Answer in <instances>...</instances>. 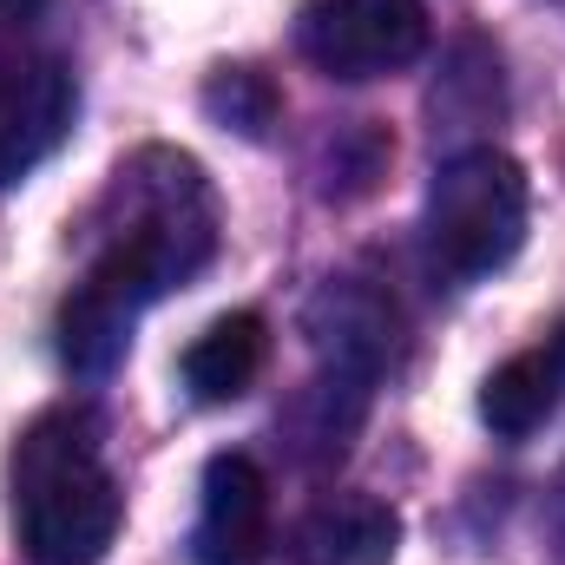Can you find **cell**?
<instances>
[{
    "label": "cell",
    "instance_id": "3",
    "mask_svg": "<svg viewBox=\"0 0 565 565\" xmlns=\"http://www.w3.org/2000/svg\"><path fill=\"white\" fill-rule=\"evenodd\" d=\"M526 171L500 145L454 151L427 184V250L447 277H493L526 244Z\"/></svg>",
    "mask_w": 565,
    "mask_h": 565
},
{
    "label": "cell",
    "instance_id": "6",
    "mask_svg": "<svg viewBox=\"0 0 565 565\" xmlns=\"http://www.w3.org/2000/svg\"><path fill=\"white\" fill-rule=\"evenodd\" d=\"M270 553V480L250 454H217L204 467V500H198V565H264Z\"/></svg>",
    "mask_w": 565,
    "mask_h": 565
},
{
    "label": "cell",
    "instance_id": "5",
    "mask_svg": "<svg viewBox=\"0 0 565 565\" xmlns=\"http://www.w3.org/2000/svg\"><path fill=\"white\" fill-rule=\"evenodd\" d=\"M79 113V86L53 53H0V191L40 171Z\"/></svg>",
    "mask_w": 565,
    "mask_h": 565
},
{
    "label": "cell",
    "instance_id": "1",
    "mask_svg": "<svg viewBox=\"0 0 565 565\" xmlns=\"http://www.w3.org/2000/svg\"><path fill=\"white\" fill-rule=\"evenodd\" d=\"M217 257V198L198 158L171 145H145L119 164L106 198V237L93 250V270L132 282L145 302L191 282Z\"/></svg>",
    "mask_w": 565,
    "mask_h": 565
},
{
    "label": "cell",
    "instance_id": "10",
    "mask_svg": "<svg viewBox=\"0 0 565 565\" xmlns=\"http://www.w3.org/2000/svg\"><path fill=\"white\" fill-rule=\"evenodd\" d=\"M204 113L224 119V126L244 132V139H264V132L277 126V86H270L257 66H224V73H211V86H204Z\"/></svg>",
    "mask_w": 565,
    "mask_h": 565
},
{
    "label": "cell",
    "instance_id": "11",
    "mask_svg": "<svg viewBox=\"0 0 565 565\" xmlns=\"http://www.w3.org/2000/svg\"><path fill=\"white\" fill-rule=\"evenodd\" d=\"M40 13H46V0H0V53H20V40L33 33Z\"/></svg>",
    "mask_w": 565,
    "mask_h": 565
},
{
    "label": "cell",
    "instance_id": "8",
    "mask_svg": "<svg viewBox=\"0 0 565 565\" xmlns=\"http://www.w3.org/2000/svg\"><path fill=\"white\" fill-rule=\"evenodd\" d=\"M565 395V329H553L546 342L507 355L487 382H480V422L500 440H526L533 427L559 408Z\"/></svg>",
    "mask_w": 565,
    "mask_h": 565
},
{
    "label": "cell",
    "instance_id": "7",
    "mask_svg": "<svg viewBox=\"0 0 565 565\" xmlns=\"http://www.w3.org/2000/svg\"><path fill=\"white\" fill-rule=\"evenodd\" d=\"M395 546H402V520L375 493H329L289 533L296 565H388Z\"/></svg>",
    "mask_w": 565,
    "mask_h": 565
},
{
    "label": "cell",
    "instance_id": "9",
    "mask_svg": "<svg viewBox=\"0 0 565 565\" xmlns=\"http://www.w3.org/2000/svg\"><path fill=\"white\" fill-rule=\"evenodd\" d=\"M264 355H270V329H264L257 309L217 316V322L184 349V388H191V402H237V395L264 375Z\"/></svg>",
    "mask_w": 565,
    "mask_h": 565
},
{
    "label": "cell",
    "instance_id": "2",
    "mask_svg": "<svg viewBox=\"0 0 565 565\" xmlns=\"http://www.w3.org/2000/svg\"><path fill=\"white\" fill-rule=\"evenodd\" d=\"M119 480L99 460V427L86 408H60L13 447V520L40 565H93L119 540Z\"/></svg>",
    "mask_w": 565,
    "mask_h": 565
},
{
    "label": "cell",
    "instance_id": "4",
    "mask_svg": "<svg viewBox=\"0 0 565 565\" xmlns=\"http://www.w3.org/2000/svg\"><path fill=\"white\" fill-rule=\"evenodd\" d=\"M302 53L329 79H382L427 53L422 0H316L302 13Z\"/></svg>",
    "mask_w": 565,
    "mask_h": 565
}]
</instances>
